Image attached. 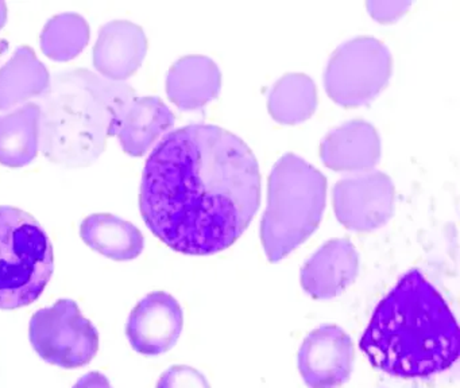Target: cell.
I'll return each instance as SVG.
<instances>
[{"mask_svg": "<svg viewBox=\"0 0 460 388\" xmlns=\"http://www.w3.org/2000/svg\"><path fill=\"white\" fill-rule=\"evenodd\" d=\"M261 202V172L249 146L212 124H190L163 137L147 158L139 207L150 231L187 255L227 250Z\"/></svg>", "mask_w": 460, "mask_h": 388, "instance_id": "cell-1", "label": "cell"}, {"mask_svg": "<svg viewBox=\"0 0 460 388\" xmlns=\"http://www.w3.org/2000/svg\"><path fill=\"white\" fill-rule=\"evenodd\" d=\"M359 345L376 368L414 379L452 366L460 334L440 293L421 271L411 269L379 302Z\"/></svg>", "mask_w": 460, "mask_h": 388, "instance_id": "cell-2", "label": "cell"}, {"mask_svg": "<svg viewBox=\"0 0 460 388\" xmlns=\"http://www.w3.org/2000/svg\"><path fill=\"white\" fill-rule=\"evenodd\" d=\"M136 91L88 69L58 73L39 97L40 148L52 163L87 167L104 153Z\"/></svg>", "mask_w": 460, "mask_h": 388, "instance_id": "cell-3", "label": "cell"}, {"mask_svg": "<svg viewBox=\"0 0 460 388\" xmlns=\"http://www.w3.org/2000/svg\"><path fill=\"white\" fill-rule=\"evenodd\" d=\"M327 201V180L296 154H285L269 177L268 207L261 242L271 263L303 244L319 226Z\"/></svg>", "mask_w": 460, "mask_h": 388, "instance_id": "cell-4", "label": "cell"}, {"mask_svg": "<svg viewBox=\"0 0 460 388\" xmlns=\"http://www.w3.org/2000/svg\"><path fill=\"white\" fill-rule=\"evenodd\" d=\"M53 267L52 244L41 224L18 207H0V309L33 304Z\"/></svg>", "mask_w": 460, "mask_h": 388, "instance_id": "cell-5", "label": "cell"}, {"mask_svg": "<svg viewBox=\"0 0 460 388\" xmlns=\"http://www.w3.org/2000/svg\"><path fill=\"white\" fill-rule=\"evenodd\" d=\"M392 73L389 48L378 38L357 37L339 46L328 59L325 91L343 107H359L386 88Z\"/></svg>", "mask_w": 460, "mask_h": 388, "instance_id": "cell-6", "label": "cell"}, {"mask_svg": "<svg viewBox=\"0 0 460 388\" xmlns=\"http://www.w3.org/2000/svg\"><path fill=\"white\" fill-rule=\"evenodd\" d=\"M29 336L48 363L74 369L87 366L99 350V333L76 302L60 299L31 317Z\"/></svg>", "mask_w": 460, "mask_h": 388, "instance_id": "cell-7", "label": "cell"}, {"mask_svg": "<svg viewBox=\"0 0 460 388\" xmlns=\"http://www.w3.org/2000/svg\"><path fill=\"white\" fill-rule=\"evenodd\" d=\"M394 199L392 178L378 170L343 178L333 188L336 217L352 231L381 228L394 212Z\"/></svg>", "mask_w": 460, "mask_h": 388, "instance_id": "cell-8", "label": "cell"}, {"mask_svg": "<svg viewBox=\"0 0 460 388\" xmlns=\"http://www.w3.org/2000/svg\"><path fill=\"white\" fill-rule=\"evenodd\" d=\"M354 344L336 325L312 331L297 353V366L309 388H336L349 382L354 366Z\"/></svg>", "mask_w": 460, "mask_h": 388, "instance_id": "cell-9", "label": "cell"}, {"mask_svg": "<svg viewBox=\"0 0 460 388\" xmlns=\"http://www.w3.org/2000/svg\"><path fill=\"white\" fill-rule=\"evenodd\" d=\"M184 326V314L171 294L155 291L138 302L128 317L126 334L134 350L158 356L176 345Z\"/></svg>", "mask_w": 460, "mask_h": 388, "instance_id": "cell-10", "label": "cell"}, {"mask_svg": "<svg viewBox=\"0 0 460 388\" xmlns=\"http://www.w3.org/2000/svg\"><path fill=\"white\" fill-rule=\"evenodd\" d=\"M359 255L347 239L325 242L301 269V286L316 299L341 295L357 279Z\"/></svg>", "mask_w": 460, "mask_h": 388, "instance_id": "cell-11", "label": "cell"}, {"mask_svg": "<svg viewBox=\"0 0 460 388\" xmlns=\"http://www.w3.org/2000/svg\"><path fill=\"white\" fill-rule=\"evenodd\" d=\"M147 53L144 29L130 21H112L99 31L93 66L103 77L125 81L141 67Z\"/></svg>", "mask_w": 460, "mask_h": 388, "instance_id": "cell-12", "label": "cell"}, {"mask_svg": "<svg viewBox=\"0 0 460 388\" xmlns=\"http://www.w3.org/2000/svg\"><path fill=\"white\" fill-rule=\"evenodd\" d=\"M320 158L336 172H370L381 158V137L363 119L346 121L325 135Z\"/></svg>", "mask_w": 460, "mask_h": 388, "instance_id": "cell-13", "label": "cell"}, {"mask_svg": "<svg viewBox=\"0 0 460 388\" xmlns=\"http://www.w3.org/2000/svg\"><path fill=\"white\" fill-rule=\"evenodd\" d=\"M222 89V72L214 59L201 54L177 59L166 75V93L180 110H192L212 101Z\"/></svg>", "mask_w": 460, "mask_h": 388, "instance_id": "cell-14", "label": "cell"}, {"mask_svg": "<svg viewBox=\"0 0 460 388\" xmlns=\"http://www.w3.org/2000/svg\"><path fill=\"white\" fill-rule=\"evenodd\" d=\"M174 121V113L160 97L137 96L120 123L117 137L125 153L142 156Z\"/></svg>", "mask_w": 460, "mask_h": 388, "instance_id": "cell-15", "label": "cell"}, {"mask_svg": "<svg viewBox=\"0 0 460 388\" xmlns=\"http://www.w3.org/2000/svg\"><path fill=\"white\" fill-rule=\"evenodd\" d=\"M80 236L88 247L117 261L133 260L145 248L144 234L134 224L109 213L88 216Z\"/></svg>", "mask_w": 460, "mask_h": 388, "instance_id": "cell-16", "label": "cell"}, {"mask_svg": "<svg viewBox=\"0 0 460 388\" xmlns=\"http://www.w3.org/2000/svg\"><path fill=\"white\" fill-rule=\"evenodd\" d=\"M40 148V107L25 102L0 113V163L23 167L37 158Z\"/></svg>", "mask_w": 460, "mask_h": 388, "instance_id": "cell-17", "label": "cell"}, {"mask_svg": "<svg viewBox=\"0 0 460 388\" xmlns=\"http://www.w3.org/2000/svg\"><path fill=\"white\" fill-rule=\"evenodd\" d=\"M50 75L33 48L21 46L0 67V110H7L49 88Z\"/></svg>", "mask_w": 460, "mask_h": 388, "instance_id": "cell-18", "label": "cell"}, {"mask_svg": "<svg viewBox=\"0 0 460 388\" xmlns=\"http://www.w3.org/2000/svg\"><path fill=\"white\" fill-rule=\"evenodd\" d=\"M268 108L279 123H303L316 110V84L305 73H288L271 88Z\"/></svg>", "mask_w": 460, "mask_h": 388, "instance_id": "cell-19", "label": "cell"}, {"mask_svg": "<svg viewBox=\"0 0 460 388\" xmlns=\"http://www.w3.org/2000/svg\"><path fill=\"white\" fill-rule=\"evenodd\" d=\"M90 26L79 13H66L53 16L45 24L40 37L42 53L58 62L76 58L90 42Z\"/></svg>", "mask_w": 460, "mask_h": 388, "instance_id": "cell-20", "label": "cell"}, {"mask_svg": "<svg viewBox=\"0 0 460 388\" xmlns=\"http://www.w3.org/2000/svg\"><path fill=\"white\" fill-rule=\"evenodd\" d=\"M157 388H211L201 372L190 366H173L161 375Z\"/></svg>", "mask_w": 460, "mask_h": 388, "instance_id": "cell-21", "label": "cell"}, {"mask_svg": "<svg viewBox=\"0 0 460 388\" xmlns=\"http://www.w3.org/2000/svg\"><path fill=\"white\" fill-rule=\"evenodd\" d=\"M411 2H367L370 15L381 23H393L405 13Z\"/></svg>", "mask_w": 460, "mask_h": 388, "instance_id": "cell-22", "label": "cell"}, {"mask_svg": "<svg viewBox=\"0 0 460 388\" xmlns=\"http://www.w3.org/2000/svg\"><path fill=\"white\" fill-rule=\"evenodd\" d=\"M72 388H112L109 379L101 372L84 375Z\"/></svg>", "mask_w": 460, "mask_h": 388, "instance_id": "cell-23", "label": "cell"}, {"mask_svg": "<svg viewBox=\"0 0 460 388\" xmlns=\"http://www.w3.org/2000/svg\"><path fill=\"white\" fill-rule=\"evenodd\" d=\"M7 22V5L4 2H0V29L6 24Z\"/></svg>", "mask_w": 460, "mask_h": 388, "instance_id": "cell-24", "label": "cell"}]
</instances>
